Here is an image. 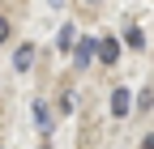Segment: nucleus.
<instances>
[{"label": "nucleus", "mask_w": 154, "mask_h": 149, "mask_svg": "<svg viewBox=\"0 0 154 149\" xmlns=\"http://www.w3.org/2000/svg\"><path fill=\"white\" fill-rule=\"evenodd\" d=\"M30 64H34V47L22 43V47H17V55H13V68H17V72H26Z\"/></svg>", "instance_id": "20e7f679"}, {"label": "nucleus", "mask_w": 154, "mask_h": 149, "mask_svg": "<svg viewBox=\"0 0 154 149\" xmlns=\"http://www.w3.org/2000/svg\"><path fill=\"white\" fill-rule=\"evenodd\" d=\"M128 107H133V94H128L124 85H116V94H111V115H116V119H124V115H128Z\"/></svg>", "instance_id": "f257e3e1"}, {"label": "nucleus", "mask_w": 154, "mask_h": 149, "mask_svg": "<svg viewBox=\"0 0 154 149\" xmlns=\"http://www.w3.org/2000/svg\"><path fill=\"white\" fill-rule=\"evenodd\" d=\"M128 47H146V34H141L137 26H133V30H128Z\"/></svg>", "instance_id": "0eeeda50"}, {"label": "nucleus", "mask_w": 154, "mask_h": 149, "mask_svg": "<svg viewBox=\"0 0 154 149\" xmlns=\"http://www.w3.org/2000/svg\"><path fill=\"white\" fill-rule=\"evenodd\" d=\"M73 60H77V68H86V64L94 60V39H82V43H77V47H73Z\"/></svg>", "instance_id": "7ed1b4c3"}, {"label": "nucleus", "mask_w": 154, "mask_h": 149, "mask_svg": "<svg viewBox=\"0 0 154 149\" xmlns=\"http://www.w3.org/2000/svg\"><path fill=\"white\" fill-rule=\"evenodd\" d=\"M9 39V17H0V43Z\"/></svg>", "instance_id": "6e6552de"}, {"label": "nucleus", "mask_w": 154, "mask_h": 149, "mask_svg": "<svg viewBox=\"0 0 154 149\" xmlns=\"http://www.w3.org/2000/svg\"><path fill=\"white\" fill-rule=\"evenodd\" d=\"M137 107H141V111L154 107V89H141V94H137Z\"/></svg>", "instance_id": "423d86ee"}, {"label": "nucleus", "mask_w": 154, "mask_h": 149, "mask_svg": "<svg viewBox=\"0 0 154 149\" xmlns=\"http://www.w3.org/2000/svg\"><path fill=\"white\" fill-rule=\"evenodd\" d=\"M141 149H154V132H150V136H146V141H141Z\"/></svg>", "instance_id": "1a4fd4ad"}, {"label": "nucleus", "mask_w": 154, "mask_h": 149, "mask_svg": "<svg viewBox=\"0 0 154 149\" xmlns=\"http://www.w3.org/2000/svg\"><path fill=\"white\" fill-rule=\"evenodd\" d=\"M34 124L43 128V132H51V111H47V102H43V98L34 102Z\"/></svg>", "instance_id": "39448f33"}, {"label": "nucleus", "mask_w": 154, "mask_h": 149, "mask_svg": "<svg viewBox=\"0 0 154 149\" xmlns=\"http://www.w3.org/2000/svg\"><path fill=\"white\" fill-rule=\"evenodd\" d=\"M94 55H99L103 64H116V55H120V43H116V39H103V43H94Z\"/></svg>", "instance_id": "f03ea898"}]
</instances>
